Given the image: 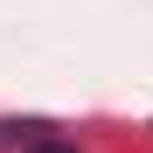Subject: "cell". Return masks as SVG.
<instances>
[{
  "mask_svg": "<svg viewBox=\"0 0 153 153\" xmlns=\"http://www.w3.org/2000/svg\"><path fill=\"white\" fill-rule=\"evenodd\" d=\"M28 153H76V146H63V139H28Z\"/></svg>",
  "mask_w": 153,
  "mask_h": 153,
  "instance_id": "1",
  "label": "cell"
}]
</instances>
